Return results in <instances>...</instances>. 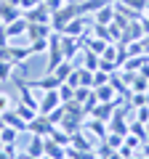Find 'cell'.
<instances>
[{
  "label": "cell",
  "mask_w": 149,
  "mask_h": 159,
  "mask_svg": "<svg viewBox=\"0 0 149 159\" xmlns=\"http://www.w3.org/2000/svg\"><path fill=\"white\" fill-rule=\"evenodd\" d=\"M77 13H80V11H77V0H74V3H64L59 11H53V13H51V29L61 34V32H64V27H67V24L72 21Z\"/></svg>",
  "instance_id": "cell-1"
},
{
  "label": "cell",
  "mask_w": 149,
  "mask_h": 159,
  "mask_svg": "<svg viewBox=\"0 0 149 159\" xmlns=\"http://www.w3.org/2000/svg\"><path fill=\"white\" fill-rule=\"evenodd\" d=\"M53 127H56V125H53L46 114H37L35 119H29V122H27V133H29V135H40V138H48Z\"/></svg>",
  "instance_id": "cell-2"
},
{
  "label": "cell",
  "mask_w": 149,
  "mask_h": 159,
  "mask_svg": "<svg viewBox=\"0 0 149 159\" xmlns=\"http://www.w3.org/2000/svg\"><path fill=\"white\" fill-rule=\"evenodd\" d=\"M24 19H27V21H32V24H51V8H48L46 3L40 0L32 11L24 13Z\"/></svg>",
  "instance_id": "cell-3"
},
{
  "label": "cell",
  "mask_w": 149,
  "mask_h": 159,
  "mask_svg": "<svg viewBox=\"0 0 149 159\" xmlns=\"http://www.w3.org/2000/svg\"><path fill=\"white\" fill-rule=\"evenodd\" d=\"M61 106V96H59V90H46L40 98V103H37V111L40 114H51L53 109Z\"/></svg>",
  "instance_id": "cell-4"
},
{
  "label": "cell",
  "mask_w": 149,
  "mask_h": 159,
  "mask_svg": "<svg viewBox=\"0 0 149 159\" xmlns=\"http://www.w3.org/2000/svg\"><path fill=\"white\" fill-rule=\"evenodd\" d=\"M117 106H120V101H107V103H101V101H99L96 106L91 109V114H88V117L101 119V122H109V119H112V111H115Z\"/></svg>",
  "instance_id": "cell-5"
},
{
  "label": "cell",
  "mask_w": 149,
  "mask_h": 159,
  "mask_svg": "<svg viewBox=\"0 0 149 159\" xmlns=\"http://www.w3.org/2000/svg\"><path fill=\"white\" fill-rule=\"evenodd\" d=\"M29 88H40L43 93L46 90H59V85H61V80L56 77L53 72H46L43 77H37V80H32V82H27Z\"/></svg>",
  "instance_id": "cell-6"
},
{
  "label": "cell",
  "mask_w": 149,
  "mask_h": 159,
  "mask_svg": "<svg viewBox=\"0 0 149 159\" xmlns=\"http://www.w3.org/2000/svg\"><path fill=\"white\" fill-rule=\"evenodd\" d=\"M19 16H24L19 6H13V3H8V0H3V3H0V24H3V27H6V24H11V21H16Z\"/></svg>",
  "instance_id": "cell-7"
},
{
  "label": "cell",
  "mask_w": 149,
  "mask_h": 159,
  "mask_svg": "<svg viewBox=\"0 0 149 159\" xmlns=\"http://www.w3.org/2000/svg\"><path fill=\"white\" fill-rule=\"evenodd\" d=\"M80 48H83L80 37H69V34H61V51H64V58H67V61H72V58L80 53Z\"/></svg>",
  "instance_id": "cell-8"
},
{
  "label": "cell",
  "mask_w": 149,
  "mask_h": 159,
  "mask_svg": "<svg viewBox=\"0 0 149 159\" xmlns=\"http://www.w3.org/2000/svg\"><path fill=\"white\" fill-rule=\"evenodd\" d=\"M85 16H80V13H77V16L72 19V21L67 24V27H64V32L61 34H69V37H83V34H85Z\"/></svg>",
  "instance_id": "cell-9"
},
{
  "label": "cell",
  "mask_w": 149,
  "mask_h": 159,
  "mask_svg": "<svg viewBox=\"0 0 149 159\" xmlns=\"http://www.w3.org/2000/svg\"><path fill=\"white\" fill-rule=\"evenodd\" d=\"M0 117H3V122H6L8 127H16L19 133H27V122L16 114V109H8V111H3Z\"/></svg>",
  "instance_id": "cell-10"
},
{
  "label": "cell",
  "mask_w": 149,
  "mask_h": 159,
  "mask_svg": "<svg viewBox=\"0 0 149 159\" xmlns=\"http://www.w3.org/2000/svg\"><path fill=\"white\" fill-rule=\"evenodd\" d=\"M115 13H117V8L107 3V6H101L96 13H93V21H96V24H107V27H109V24L115 21Z\"/></svg>",
  "instance_id": "cell-11"
},
{
  "label": "cell",
  "mask_w": 149,
  "mask_h": 159,
  "mask_svg": "<svg viewBox=\"0 0 149 159\" xmlns=\"http://www.w3.org/2000/svg\"><path fill=\"white\" fill-rule=\"evenodd\" d=\"M27 27H29V21H27L24 16H19L16 21H11V24H6V34H8V40L19 37V34H27Z\"/></svg>",
  "instance_id": "cell-12"
},
{
  "label": "cell",
  "mask_w": 149,
  "mask_h": 159,
  "mask_svg": "<svg viewBox=\"0 0 149 159\" xmlns=\"http://www.w3.org/2000/svg\"><path fill=\"white\" fill-rule=\"evenodd\" d=\"M51 34H53L51 24H32V21H29V27H27V37H29V40H37V37H51Z\"/></svg>",
  "instance_id": "cell-13"
},
{
  "label": "cell",
  "mask_w": 149,
  "mask_h": 159,
  "mask_svg": "<svg viewBox=\"0 0 149 159\" xmlns=\"http://www.w3.org/2000/svg\"><path fill=\"white\" fill-rule=\"evenodd\" d=\"M93 96H96V101H101V103H107V101H117V93H115V88L109 85H99V88H93Z\"/></svg>",
  "instance_id": "cell-14"
},
{
  "label": "cell",
  "mask_w": 149,
  "mask_h": 159,
  "mask_svg": "<svg viewBox=\"0 0 149 159\" xmlns=\"http://www.w3.org/2000/svg\"><path fill=\"white\" fill-rule=\"evenodd\" d=\"M109 0H77V11H80V16H85V13H96L101 6H107Z\"/></svg>",
  "instance_id": "cell-15"
},
{
  "label": "cell",
  "mask_w": 149,
  "mask_h": 159,
  "mask_svg": "<svg viewBox=\"0 0 149 159\" xmlns=\"http://www.w3.org/2000/svg\"><path fill=\"white\" fill-rule=\"evenodd\" d=\"M85 125H88V130H91L93 133V135H96V138H101V141H104V138H107V133H109V127H107V122H101V119H88V122H85Z\"/></svg>",
  "instance_id": "cell-16"
},
{
  "label": "cell",
  "mask_w": 149,
  "mask_h": 159,
  "mask_svg": "<svg viewBox=\"0 0 149 159\" xmlns=\"http://www.w3.org/2000/svg\"><path fill=\"white\" fill-rule=\"evenodd\" d=\"M99 66H101V56L85 48V53H83V69H91V72H96Z\"/></svg>",
  "instance_id": "cell-17"
},
{
  "label": "cell",
  "mask_w": 149,
  "mask_h": 159,
  "mask_svg": "<svg viewBox=\"0 0 149 159\" xmlns=\"http://www.w3.org/2000/svg\"><path fill=\"white\" fill-rule=\"evenodd\" d=\"M27 154L32 159H40L43 157V138L40 135H32V141H29V146H27Z\"/></svg>",
  "instance_id": "cell-18"
},
{
  "label": "cell",
  "mask_w": 149,
  "mask_h": 159,
  "mask_svg": "<svg viewBox=\"0 0 149 159\" xmlns=\"http://www.w3.org/2000/svg\"><path fill=\"white\" fill-rule=\"evenodd\" d=\"M13 109H16V114H19V117L24 119V122H29V119H35V117H37V109L27 106V103H22V101H19L16 106H13Z\"/></svg>",
  "instance_id": "cell-19"
},
{
  "label": "cell",
  "mask_w": 149,
  "mask_h": 159,
  "mask_svg": "<svg viewBox=\"0 0 149 159\" xmlns=\"http://www.w3.org/2000/svg\"><path fill=\"white\" fill-rule=\"evenodd\" d=\"M72 72H74L72 61H61V64H59L56 69H53V74H56V77L61 80V82H67V80H69V74H72Z\"/></svg>",
  "instance_id": "cell-20"
},
{
  "label": "cell",
  "mask_w": 149,
  "mask_h": 159,
  "mask_svg": "<svg viewBox=\"0 0 149 159\" xmlns=\"http://www.w3.org/2000/svg\"><path fill=\"white\" fill-rule=\"evenodd\" d=\"M128 133H133L136 138H141V143H147V125H144V122L133 119L131 125H128Z\"/></svg>",
  "instance_id": "cell-21"
},
{
  "label": "cell",
  "mask_w": 149,
  "mask_h": 159,
  "mask_svg": "<svg viewBox=\"0 0 149 159\" xmlns=\"http://www.w3.org/2000/svg\"><path fill=\"white\" fill-rule=\"evenodd\" d=\"M125 8H131V11H136V13H144V11H149V0H120Z\"/></svg>",
  "instance_id": "cell-22"
},
{
  "label": "cell",
  "mask_w": 149,
  "mask_h": 159,
  "mask_svg": "<svg viewBox=\"0 0 149 159\" xmlns=\"http://www.w3.org/2000/svg\"><path fill=\"white\" fill-rule=\"evenodd\" d=\"M29 53H32V56H35V53H46L48 51V37H37V40H29Z\"/></svg>",
  "instance_id": "cell-23"
},
{
  "label": "cell",
  "mask_w": 149,
  "mask_h": 159,
  "mask_svg": "<svg viewBox=\"0 0 149 159\" xmlns=\"http://www.w3.org/2000/svg\"><path fill=\"white\" fill-rule=\"evenodd\" d=\"M8 80H13V64L0 58V82H8Z\"/></svg>",
  "instance_id": "cell-24"
},
{
  "label": "cell",
  "mask_w": 149,
  "mask_h": 159,
  "mask_svg": "<svg viewBox=\"0 0 149 159\" xmlns=\"http://www.w3.org/2000/svg\"><path fill=\"white\" fill-rule=\"evenodd\" d=\"M16 138H19V130H16V127H3V133H0V141H3V143H6V146H8V143H16Z\"/></svg>",
  "instance_id": "cell-25"
},
{
  "label": "cell",
  "mask_w": 149,
  "mask_h": 159,
  "mask_svg": "<svg viewBox=\"0 0 149 159\" xmlns=\"http://www.w3.org/2000/svg\"><path fill=\"white\" fill-rule=\"evenodd\" d=\"M131 90H133V93H147V90H149V80L141 77V74H136V80L131 82Z\"/></svg>",
  "instance_id": "cell-26"
},
{
  "label": "cell",
  "mask_w": 149,
  "mask_h": 159,
  "mask_svg": "<svg viewBox=\"0 0 149 159\" xmlns=\"http://www.w3.org/2000/svg\"><path fill=\"white\" fill-rule=\"evenodd\" d=\"M59 96H61V103L74 101V88L69 85V82H61V85H59Z\"/></svg>",
  "instance_id": "cell-27"
},
{
  "label": "cell",
  "mask_w": 149,
  "mask_h": 159,
  "mask_svg": "<svg viewBox=\"0 0 149 159\" xmlns=\"http://www.w3.org/2000/svg\"><path fill=\"white\" fill-rule=\"evenodd\" d=\"M104 141H107L109 146H112V148L117 151V148H120L123 143H125V135H120V133H107V138H104Z\"/></svg>",
  "instance_id": "cell-28"
},
{
  "label": "cell",
  "mask_w": 149,
  "mask_h": 159,
  "mask_svg": "<svg viewBox=\"0 0 149 159\" xmlns=\"http://www.w3.org/2000/svg\"><path fill=\"white\" fill-rule=\"evenodd\" d=\"M109 77H112L109 72H104V69H96V72H93V88L107 85V82H109Z\"/></svg>",
  "instance_id": "cell-29"
},
{
  "label": "cell",
  "mask_w": 149,
  "mask_h": 159,
  "mask_svg": "<svg viewBox=\"0 0 149 159\" xmlns=\"http://www.w3.org/2000/svg\"><path fill=\"white\" fill-rule=\"evenodd\" d=\"M80 88H93V72L91 69H80Z\"/></svg>",
  "instance_id": "cell-30"
},
{
  "label": "cell",
  "mask_w": 149,
  "mask_h": 159,
  "mask_svg": "<svg viewBox=\"0 0 149 159\" xmlns=\"http://www.w3.org/2000/svg\"><path fill=\"white\" fill-rule=\"evenodd\" d=\"M112 154H115V148H112V146H109L107 141H104L101 146H99V154H96V157H99V159H109Z\"/></svg>",
  "instance_id": "cell-31"
},
{
  "label": "cell",
  "mask_w": 149,
  "mask_h": 159,
  "mask_svg": "<svg viewBox=\"0 0 149 159\" xmlns=\"http://www.w3.org/2000/svg\"><path fill=\"white\" fill-rule=\"evenodd\" d=\"M136 119H138V122H144V125L149 122V103H144V106L136 109Z\"/></svg>",
  "instance_id": "cell-32"
},
{
  "label": "cell",
  "mask_w": 149,
  "mask_h": 159,
  "mask_svg": "<svg viewBox=\"0 0 149 159\" xmlns=\"http://www.w3.org/2000/svg\"><path fill=\"white\" fill-rule=\"evenodd\" d=\"M8 109H13L11 96H8V93H0V114H3V111H8Z\"/></svg>",
  "instance_id": "cell-33"
},
{
  "label": "cell",
  "mask_w": 149,
  "mask_h": 159,
  "mask_svg": "<svg viewBox=\"0 0 149 159\" xmlns=\"http://www.w3.org/2000/svg\"><path fill=\"white\" fill-rule=\"evenodd\" d=\"M125 146L136 151V148L141 146V138H136V135H133V133H128V135H125Z\"/></svg>",
  "instance_id": "cell-34"
},
{
  "label": "cell",
  "mask_w": 149,
  "mask_h": 159,
  "mask_svg": "<svg viewBox=\"0 0 149 159\" xmlns=\"http://www.w3.org/2000/svg\"><path fill=\"white\" fill-rule=\"evenodd\" d=\"M37 3H40V0H19V8H22V13H27V11H32Z\"/></svg>",
  "instance_id": "cell-35"
},
{
  "label": "cell",
  "mask_w": 149,
  "mask_h": 159,
  "mask_svg": "<svg viewBox=\"0 0 149 159\" xmlns=\"http://www.w3.org/2000/svg\"><path fill=\"white\" fill-rule=\"evenodd\" d=\"M67 82H69L72 88H80V69H74V72L69 74V80H67Z\"/></svg>",
  "instance_id": "cell-36"
},
{
  "label": "cell",
  "mask_w": 149,
  "mask_h": 159,
  "mask_svg": "<svg viewBox=\"0 0 149 159\" xmlns=\"http://www.w3.org/2000/svg\"><path fill=\"white\" fill-rule=\"evenodd\" d=\"M43 3H46V6L51 8V13H53V11H59V8H61L64 3H67V0H43Z\"/></svg>",
  "instance_id": "cell-37"
},
{
  "label": "cell",
  "mask_w": 149,
  "mask_h": 159,
  "mask_svg": "<svg viewBox=\"0 0 149 159\" xmlns=\"http://www.w3.org/2000/svg\"><path fill=\"white\" fill-rule=\"evenodd\" d=\"M125 159H144V154H136V151H133L131 157H125Z\"/></svg>",
  "instance_id": "cell-38"
},
{
  "label": "cell",
  "mask_w": 149,
  "mask_h": 159,
  "mask_svg": "<svg viewBox=\"0 0 149 159\" xmlns=\"http://www.w3.org/2000/svg\"><path fill=\"white\" fill-rule=\"evenodd\" d=\"M109 159H125V157H123L120 151H115V154H112V157H109Z\"/></svg>",
  "instance_id": "cell-39"
},
{
  "label": "cell",
  "mask_w": 149,
  "mask_h": 159,
  "mask_svg": "<svg viewBox=\"0 0 149 159\" xmlns=\"http://www.w3.org/2000/svg\"><path fill=\"white\" fill-rule=\"evenodd\" d=\"M16 159H32V157H29V154L24 151V154H16Z\"/></svg>",
  "instance_id": "cell-40"
},
{
  "label": "cell",
  "mask_w": 149,
  "mask_h": 159,
  "mask_svg": "<svg viewBox=\"0 0 149 159\" xmlns=\"http://www.w3.org/2000/svg\"><path fill=\"white\" fill-rule=\"evenodd\" d=\"M144 157H149V141H147V146H144Z\"/></svg>",
  "instance_id": "cell-41"
},
{
  "label": "cell",
  "mask_w": 149,
  "mask_h": 159,
  "mask_svg": "<svg viewBox=\"0 0 149 159\" xmlns=\"http://www.w3.org/2000/svg\"><path fill=\"white\" fill-rule=\"evenodd\" d=\"M3 127H6V122H3V117H0V133H3Z\"/></svg>",
  "instance_id": "cell-42"
},
{
  "label": "cell",
  "mask_w": 149,
  "mask_h": 159,
  "mask_svg": "<svg viewBox=\"0 0 149 159\" xmlns=\"http://www.w3.org/2000/svg\"><path fill=\"white\" fill-rule=\"evenodd\" d=\"M40 159H53V157H48V154H43V157H40Z\"/></svg>",
  "instance_id": "cell-43"
},
{
  "label": "cell",
  "mask_w": 149,
  "mask_h": 159,
  "mask_svg": "<svg viewBox=\"0 0 149 159\" xmlns=\"http://www.w3.org/2000/svg\"><path fill=\"white\" fill-rule=\"evenodd\" d=\"M8 3H13V6H19V0H8Z\"/></svg>",
  "instance_id": "cell-44"
},
{
  "label": "cell",
  "mask_w": 149,
  "mask_h": 159,
  "mask_svg": "<svg viewBox=\"0 0 149 159\" xmlns=\"http://www.w3.org/2000/svg\"><path fill=\"white\" fill-rule=\"evenodd\" d=\"M109 3H112V0H109ZM115 3H120V0H115Z\"/></svg>",
  "instance_id": "cell-45"
},
{
  "label": "cell",
  "mask_w": 149,
  "mask_h": 159,
  "mask_svg": "<svg viewBox=\"0 0 149 159\" xmlns=\"http://www.w3.org/2000/svg\"><path fill=\"white\" fill-rule=\"evenodd\" d=\"M144 159H149V157H144Z\"/></svg>",
  "instance_id": "cell-46"
}]
</instances>
